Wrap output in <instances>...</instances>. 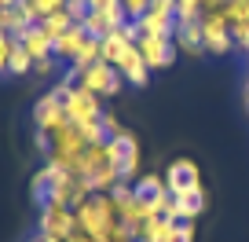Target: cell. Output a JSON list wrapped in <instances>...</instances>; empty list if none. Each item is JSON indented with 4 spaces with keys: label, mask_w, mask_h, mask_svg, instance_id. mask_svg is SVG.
<instances>
[{
    "label": "cell",
    "mask_w": 249,
    "mask_h": 242,
    "mask_svg": "<svg viewBox=\"0 0 249 242\" xmlns=\"http://www.w3.org/2000/svg\"><path fill=\"white\" fill-rule=\"evenodd\" d=\"M172 40H176L179 52H187V55H202V52H205L202 19H187V22H179V19H176V33H172Z\"/></svg>",
    "instance_id": "cell-6"
},
{
    "label": "cell",
    "mask_w": 249,
    "mask_h": 242,
    "mask_svg": "<svg viewBox=\"0 0 249 242\" xmlns=\"http://www.w3.org/2000/svg\"><path fill=\"white\" fill-rule=\"evenodd\" d=\"M128 48H132V44L124 40V33L114 30V33H107V37L99 40V59H103V63H110V66H117V63H121V55L128 52Z\"/></svg>",
    "instance_id": "cell-11"
},
{
    "label": "cell",
    "mask_w": 249,
    "mask_h": 242,
    "mask_svg": "<svg viewBox=\"0 0 249 242\" xmlns=\"http://www.w3.org/2000/svg\"><path fill=\"white\" fill-rule=\"evenodd\" d=\"M88 11H92V8H88V4H85V0H66V15H70L73 19V22H85V15H88Z\"/></svg>",
    "instance_id": "cell-19"
},
{
    "label": "cell",
    "mask_w": 249,
    "mask_h": 242,
    "mask_svg": "<svg viewBox=\"0 0 249 242\" xmlns=\"http://www.w3.org/2000/svg\"><path fill=\"white\" fill-rule=\"evenodd\" d=\"M11 48H15V37H0V77L8 74V63H11Z\"/></svg>",
    "instance_id": "cell-18"
},
{
    "label": "cell",
    "mask_w": 249,
    "mask_h": 242,
    "mask_svg": "<svg viewBox=\"0 0 249 242\" xmlns=\"http://www.w3.org/2000/svg\"><path fill=\"white\" fill-rule=\"evenodd\" d=\"M202 209H205V195H202V187H195V191H183V195H172L169 220H195Z\"/></svg>",
    "instance_id": "cell-7"
},
{
    "label": "cell",
    "mask_w": 249,
    "mask_h": 242,
    "mask_svg": "<svg viewBox=\"0 0 249 242\" xmlns=\"http://www.w3.org/2000/svg\"><path fill=\"white\" fill-rule=\"evenodd\" d=\"M70 26H77V22H73V19L66 15V8H62V11H55V15H48V19H40V30H44L52 40H59L62 33H70Z\"/></svg>",
    "instance_id": "cell-13"
},
{
    "label": "cell",
    "mask_w": 249,
    "mask_h": 242,
    "mask_svg": "<svg viewBox=\"0 0 249 242\" xmlns=\"http://www.w3.org/2000/svg\"><path fill=\"white\" fill-rule=\"evenodd\" d=\"M172 242H195V220H179L172 231Z\"/></svg>",
    "instance_id": "cell-20"
},
{
    "label": "cell",
    "mask_w": 249,
    "mask_h": 242,
    "mask_svg": "<svg viewBox=\"0 0 249 242\" xmlns=\"http://www.w3.org/2000/svg\"><path fill=\"white\" fill-rule=\"evenodd\" d=\"M150 4H154V0H121L124 15L132 19V22H136V19H143V15H147V11H150Z\"/></svg>",
    "instance_id": "cell-17"
},
{
    "label": "cell",
    "mask_w": 249,
    "mask_h": 242,
    "mask_svg": "<svg viewBox=\"0 0 249 242\" xmlns=\"http://www.w3.org/2000/svg\"><path fill=\"white\" fill-rule=\"evenodd\" d=\"M205 11V0H176V19L187 22V19H202Z\"/></svg>",
    "instance_id": "cell-16"
},
{
    "label": "cell",
    "mask_w": 249,
    "mask_h": 242,
    "mask_svg": "<svg viewBox=\"0 0 249 242\" xmlns=\"http://www.w3.org/2000/svg\"><path fill=\"white\" fill-rule=\"evenodd\" d=\"M85 40H88V33H85V26H70V33H62L59 40H55V59H59L62 66H70L73 59H77V52L85 48Z\"/></svg>",
    "instance_id": "cell-8"
},
{
    "label": "cell",
    "mask_w": 249,
    "mask_h": 242,
    "mask_svg": "<svg viewBox=\"0 0 249 242\" xmlns=\"http://www.w3.org/2000/svg\"><path fill=\"white\" fill-rule=\"evenodd\" d=\"M4 26H8V33H11V37H22V33L30 30V26H37V15L30 11V4H26V0H18L15 8H8V11H4Z\"/></svg>",
    "instance_id": "cell-10"
},
{
    "label": "cell",
    "mask_w": 249,
    "mask_h": 242,
    "mask_svg": "<svg viewBox=\"0 0 249 242\" xmlns=\"http://www.w3.org/2000/svg\"><path fill=\"white\" fill-rule=\"evenodd\" d=\"M33 117H37V129H40V132H55V129L66 125V107H62V99L55 92H48V95H40V99H37Z\"/></svg>",
    "instance_id": "cell-3"
},
{
    "label": "cell",
    "mask_w": 249,
    "mask_h": 242,
    "mask_svg": "<svg viewBox=\"0 0 249 242\" xmlns=\"http://www.w3.org/2000/svg\"><path fill=\"white\" fill-rule=\"evenodd\" d=\"M136 48H140L143 63L150 66V74L172 66V63H176V55H179V48H176V40H172V37H140V40H136Z\"/></svg>",
    "instance_id": "cell-2"
},
{
    "label": "cell",
    "mask_w": 249,
    "mask_h": 242,
    "mask_svg": "<svg viewBox=\"0 0 249 242\" xmlns=\"http://www.w3.org/2000/svg\"><path fill=\"white\" fill-rule=\"evenodd\" d=\"M0 37H8V26H4V11H0Z\"/></svg>",
    "instance_id": "cell-23"
},
{
    "label": "cell",
    "mask_w": 249,
    "mask_h": 242,
    "mask_svg": "<svg viewBox=\"0 0 249 242\" xmlns=\"http://www.w3.org/2000/svg\"><path fill=\"white\" fill-rule=\"evenodd\" d=\"M117 74L124 77V85H132V88H143L150 81V66L143 63V55H140V48H128V52L121 55V63H117Z\"/></svg>",
    "instance_id": "cell-5"
},
{
    "label": "cell",
    "mask_w": 249,
    "mask_h": 242,
    "mask_svg": "<svg viewBox=\"0 0 249 242\" xmlns=\"http://www.w3.org/2000/svg\"><path fill=\"white\" fill-rule=\"evenodd\" d=\"M18 40H22V48L33 55V63H40V59H48V55L55 52V40L48 37L44 30H40V22H37V26H30V30H26Z\"/></svg>",
    "instance_id": "cell-9"
},
{
    "label": "cell",
    "mask_w": 249,
    "mask_h": 242,
    "mask_svg": "<svg viewBox=\"0 0 249 242\" xmlns=\"http://www.w3.org/2000/svg\"><path fill=\"white\" fill-rule=\"evenodd\" d=\"M81 26H85V33H88V37H95V40H103L107 33H114V22H110L103 11H88Z\"/></svg>",
    "instance_id": "cell-14"
},
{
    "label": "cell",
    "mask_w": 249,
    "mask_h": 242,
    "mask_svg": "<svg viewBox=\"0 0 249 242\" xmlns=\"http://www.w3.org/2000/svg\"><path fill=\"white\" fill-rule=\"evenodd\" d=\"M165 184H169L172 195H183V191L202 187V180H198V165L187 162V158H176V162L165 169Z\"/></svg>",
    "instance_id": "cell-4"
},
{
    "label": "cell",
    "mask_w": 249,
    "mask_h": 242,
    "mask_svg": "<svg viewBox=\"0 0 249 242\" xmlns=\"http://www.w3.org/2000/svg\"><path fill=\"white\" fill-rule=\"evenodd\" d=\"M77 85L88 88L92 95H99V99H114V95L124 88V77L117 74V66H110V63L99 59V63L85 66V70L77 74Z\"/></svg>",
    "instance_id": "cell-1"
},
{
    "label": "cell",
    "mask_w": 249,
    "mask_h": 242,
    "mask_svg": "<svg viewBox=\"0 0 249 242\" xmlns=\"http://www.w3.org/2000/svg\"><path fill=\"white\" fill-rule=\"evenodd\" d=\"M18 0H0V11H8V8H15Z\"/></svg>",
    "instance_id": "cell-22"
},
{
    "label": "cell",
    "mask_w": 249,
    "mask_h": 242,
    "mask_svg": "<svg viewBox=\"0 0 249 242\" xmlns=\"http://www.w3.org/2000/svg\"><path fill=\"white\" fill-rule=\"evenodd\" d=\"M30 4V11L37 15V22L40 19H48V15H55V11H62L66 8V0H26Z\"/></svg>",
    "instance_id": "cell-15"
},
{
    "label": "cell",
    "mask_w": 249,
    "mask_h": 242,
    "mask_svg": "<svg viewBox=\"0 0 249 242\" xmlns=\"http://www.w3.org/2000/svg\"><path fill=\"white\" fill-rule=\"evenodd\" d=\"M246 107H249V88H246Z\"/></svg>",
    "instance_id": "cell-24"
},
{
    "label": "cell",
    "mask_w": 249,
    "mask_h": 242,
    "mask_svg": "<svg viewBox=\"0 0 249 242\" xmlns=\"http://www.w3.org/2000/svg\"><path fill=\"white\" fill-rule=\"evenodd\" d=\"M8 74H11V77H26V74H33V55L22 48V40H18V37H15V48H11Z\"/></svg>",
    "instance_id": "cell-12"
},
{
    "label": "cell",
    "mask_w": 249,
    "mask_h": 242,
    "mask_svg": "<svg viewBox=\"0 0 249 242\" xmlns=\"http://www.w3.org/2000/svg\"><path fill=\"white\" fill-rule=\"evenodd\" d=\"M59 59H55V55H48V59H40V63H33V74H44V77H55V74H59Z\"/></svg>",
    "instance_id": "cell-21"
}]
</instances>
